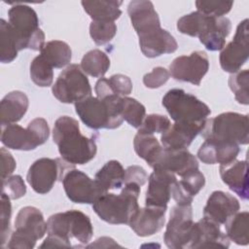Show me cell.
Wrapping results in <instances>:
<instances>
[{
    "instance_id": "21",
    "label": "cell",
    "mask_w": 249,
    "mask_h": 249,
    "mask_svg": "<svg viewBox=\"0 0 249 249\" xmlns=\"http://www.w3.org/2000/svg\"><path fill=\"white\" fill-rule=\"evenodd\" d=\"M239 208V202L233 196L223 191H215L207 199L203 217L218 225H223L231 216L238 212Z\"/></svg>"
},
{
    "instance_id": "35",
    "label": "cell",
    "mask_w": 249,
    "mask_h": 249,
    "mask_svg": "<svg viewBox=\"0 0 249 249\" xmlns=\"http://www.w3.org/2000/svg\"><path fill=\"white\" fill-rule=\"evenodd\" d=\"M0 60L2 63H10L18 56V47L16 34L9 21L0 19Z\"/></svg>"
},
{
    "instance_id": "33",
    "label": "cell",
    "mask_w": 249,
    "mask_h": 249,
    "mask_svg": "<svg viewBox=\"0 0 249 249\" xmlns=\"http://www.w3.org/2000/svg\"><path fill=\"white\" fill-rule=\"evenodd\" d=\"M248 218L247 211L236 212L231 216L225 223L227 236L238 245H247L248 238Z\"/></svg>"
},
{
    "instance_id": "10",
    "label": "cell",
    "mask_w": 249,
    "mask_h": 249,
    "mask_svg": "<svg viewBox=\"0 0 249 249\" xmlns=\"http://www.w3.org/2000/svg\"><path fill=\"white\" fill-rule=\"evenodd\" d=\"M53 96L62 103H76L91 95L88 77L78 64L68 65L52 88Z\"/></svg>"
},
{
    "instance_id": "25",
    "label": "cell",
    "mask_w": 249,
    "mask_h": 249,
    "mask_svg": "<svg viewBox=\"0 0 249 249\" xmlns=\"http://www.w3.org/2000/svg\"><path fill=\"white\" fill-rule=\"evenodd\" d=\"M139 46L143 54L150 58L164 53H172L178 48V44L174 37L162 28L139 37Z\"/></svg>"
},
{
    "instance_id": "3",
    "label": "cell",
    "mask_w": 249,
    "mask_h": 249,
    "mask_svg": "<svg viewBox=\"0 0 249 249\" xmlns=\"http://www.w3.org/2000/svg\"><path fill=\"white\" fill-rule=\"evenodd\" d=\"M122 97L112 95L100 99L90 95L75 103L76 113L82 122L90 128H117L124 121L121 115Z\"/></svg>"
},
{
    "instance_id": "49",
    "label": "cell",
    "mask_w": 249,
    "mask_h": 249,
    "mask_svg": "<svg viewBox=\"0 0 249 249\" xmlns=\"http://www.w3.org/2000/svg\"><path fill=\"white\" fill-rule=\"evenodd\" d=\"M53 247H71V242L63 239L60 236L48 234V237L40 245V248H53Z\"/></svg>"
},
{
    "instance_id": "27",
    "label": "cell",
    "mask_w": 249,
    "mask_h": 249,
    "mask_svg": "<svg viewBox=\"0 0 249 249\" xmlns=\"http://www.w3.org/2000/svg\"><path fill=\"white\" fill-rule=\"evenodd\" d=\"M29 105L27 95L19 90L9 92L1 101L0 118L2 126L16 124L25 115Z\"/></svg>"
},
{
    "instance_id": "26",
    "label": "cell",
    "mask_w": 249,
    "mask_h": 249,
    "mask_svg": "<svg viewBox=\"0 0 249 249\" xmlns=\"http://www.w3.org/2000/svg\"><path fill=\"white\" fill-rule=\"evenodd\" d=\"M205 185L204 175L198 170L189 172L175 181L171 188V196L178 205L192 204L193 198Z\"/></svg>"
},
{
    "instance_id": "44",
    "label": "cell",
    "mask_w": 249,
    "mask_h": 249,
    "mask_svg": "<svg viewBox=\"0 0 249 249\" xmlns=\"http://www.w3.org/2000/svg\"><path fill=\"white\" fill-rule=\"evenodd\" d=\"M10 197L2 193L1 195V246L8 241L10 234V221L12 215V206Z\"/></svg>"
},
{
    "instance_id": "46",
    "label": "cell",
    "mask_w": 249,
    "mask_h": 249,
    "mask_svg": "<svg viewBox=\"0 0 249 249\" xmlns=\"http://www.w3.org/2000/svg\"><path fill=\"white\" fill-rule=\"evenodd\" d=\"M108 80L114 92L117 95L126 96L132 90V82L125 75L115 74V75H112Z\"/></svg>"
},
{
    "instance_id": "7",
    "label": "cell",
    "mask_w": 249,
    "mask_h": 249,
    "mask_svg": "<svg viewBox=\"0 0 249 249\" xmlns=\"http://www.w3.org/2000/svg\"><path fill=\"white\" fill-rule=\"evenodd\" d=\"M47 232L60 236L69 242L73 237L87 245L92 237L93 228L88 215L73 209L52 215L47 221Z\"/></svg>"
},
{
    "instance_id": "16",
    "label": "cell",
    "mask_w": 249,
    "mask_h": 249,
    "mask_svg": "<svg viewBox=\"0 0 249 249\" xmlns=\"http://www.w3.org/2000/svg\"><path fill=\"white\" fill-rule=\"evenodd\" d=\"M151 167L166 170L182 177L191 171L198 169V162L196 158L187 149L162 148Z\"/></svg>"
},
{
    "instance_id": "50",
    "label": "cell",
    "mask_w": 249,
    "mask_h": 249,
    "mask_svg": "<svg viewBox=\"0 0 249 249\" xmlns=\"http://www.w3.org/2000/svg\"><path fill=\"white\" fill-rule=\"evenodd\" d=\"M118 246H120V245L118 243H116L114 239H112L110 237H107V236L100 237V238L96 239L94 243L87 245V247H104V248H107V247H118Z\"/></svg>"
},
{
    "instance_id": "42",
    "label": "cell",
    "mask_w": 249,
    "mask_h": 249,
    "mask_svg": "<svg viewBox=\"0 0 249 249\" xmlns=\"http://www.w3.org/2000/svg\"><path fill=\"white\" fill-rule=\"evenodd\" d=\"M233 5L232 1H196L197 12L208 17H223L228 14Z\"/></svg>"
},
{
    "instance_id": "36",
    "label": "cell",
    "mask_w": 249,
    "mask_h": 249,
    "mask_svg": "<svg viewBox=\"0 0 249 249\" xmlns=\"http://www.w3.org/2000/svg\"><path fill=\"white\" fill-rule=\"evenodd\" d=\"M121 115L123 120L127 122L131 126L138 128L145 119L146 109L136 99L123 96L121 100Z\"/></svg>"
},
{
    "instance_id": "22",
    "label": "cell",
    "mask_w": 249,
    "mask_h": 249,
    "mask_svg": "<svg viewBox=\"0 0 249 249\" xmlns=\"http://www.w3.org/2000/svg\"><path fill=\"white\" fill-rule=\"evenodd\" d=\"M205 123L189 124L175 122L160 136L162 147L165 149H187L193 140L202 130Z\"/></svg>"
},
{
    "instance_id": "48",
    "label": "cell",
    "mask_w": 249,
    "mask_h": 249,
    "mask_svg": "<svg viewBox=\"0 0 249 249\" xmlns=\"http://www.w3.org/2000/svg\"><path fill=\"white\" fill-rule=\"evenodd\" d=\"M1 162H2L1 178H2V180H4L12 175V173L16 169L17 163H16V160L13 158L12 154L5 148H1Z\"/></svg>"
},
{
    "instance_id": "19",
    "label": "cell",
    "mask_w": 249,
    "mask_h": 249,
    "mask_svg": "<svg viewBox=\"0 0 249 249\" xmlns=\"http://www.w3.org/2000/svg\"><path fill=\"white\" fill-rule=\"evenodd\" d=\"M230 239L221 230L220 225L206 218L194 223L193 235L189 248L222 247L228 248Z\"/></svg>"
},
{
    "instance_id": "38",
    "label": "cell",
    "mask_w": 249,
    "mask_h": 249,
    "mask_svg": "<svg viewBox=\"0 0 249 249\" xmlns=\"http://www.w3.org/2000/svg\"><path fill=\"white\" fill-rule=\"evenodd\" d=\"M229 86L231 91L234 93L236 101L240 104L248 105L249 95H248V87H249V72L247 69L240 70L235 73H232L229 79Z\"/></svg>"
},
{
    "instance_id": "41",
    "label": "cell",
    "mask_w": 249,
    "mask_h": 249,
    "mask_svg": "<svg viewBox=\"0 0 249 249\" xmlns=\"http://www.w3.org/2000/svg\"><path fill=\"white\" fill-rule=\"evenodd\" d=\"M171 125L167 117L159 114H150L143 120L141 125L138 127V132L154 134L163 133Z\"/></svg>"
},
{
    "instance_id": "39",
    "label": "cell",
    "mask_w": 249,
    "mask_h": 249,
    "mask_svg": "<svg viewBox=\"0 0 249 249\" xmlns=\"http://www.w3.org/2000/svg\"><path fill=\"white\" fill-rule=\"evenodd\" d=\"M117 33V25L114 21L92 20L89 24V35L96 45H104L110 42Z\"/></svg>"
},
{
    "instance_id": "47",
    "label": "cell",
    "mask_w": 249,
    "mask_h": 249,
    "mask_svg": "<svg viewBox=\"0 0 249 249\" xmlns=\"http://www.w3.org/2000/svg\"><path fill=\"white\" fill-rule=\"evenodd\" d=\"M148 180L145 169L139 165H130L124 171V184L134 183L143 186Z\"/></svg>"
},
{
    "instance_id": "13",
    "label": "cell",
    "mask_w": 249,
    "mask_h": 249,
    "mask_svg": "<svg viewBox=\"0 0 249 249\" xmlns=\"http://www.w3.org/2000/svg\"><path fill=\"white\" fill-rule=\"evenodd\" d=\"M208 69V56L202 51L178 56L169 65V73L175 80L188 82L195 86L200 84Z\"/></svg>"
},
{
    "instance_id": "17",
    "label": "cell",
    "mask_w": 249,
    "mask_h": 249,
    "mask_svg": "<svg viewBox=\"0 0 249 249\" xmlns=\"http://www.w3.org/2000/svg\"><path fill=\"white\" fill-rule=\"evenodd\" d=\"M131 24L138 37L160 29V21L154 4L147 0H133L127 6Z\"/></svg>"
},
{
    "instance_id": "28",
    "label": "cell",
    "mask_w": 249,
    "mask_h": 249,
    "mask_svg": "<svg viewBox=\"0 0 249 249\" xmlns=\"http://www.w3.org/2000/svg\"><path fill=\"white\" fill-rule=\"evenodd\" d=\"M231 30V22L226 17H211L205 31L198 37L200 43L209 51H220L225 47L226 38Z\"/></svg>"
},
{
    "instance_id": "1",
    "label": "cell",
    "mask_w": 249,
    "mask_h": 249,
    "mask_svg": "<svg viewBox=\"0 0 249 249\" xmlns=\"http://www.w3.org/2000/svg\"><path fill=\"white\" fill-rule=\"evenodd\" d=\"M53 139L61 158L73 165L90 161L97 152L94 139L84 136L78 121L68 116L59 117L55 121Z\"/></svg>"
},
{
    "instance_id": "43",
    "label": "cell",
    "mask_w": 249,
    "mask_h": 249,
    "mask_svg": "<svg viewBox=\"0 0 249 249\" xmlns=\"http://www.w3.org/2000/svg\"><path fill=\"white\" fill-rule=\"evenodd\" d=\"M2 193L11 199L22 197L26 193V187L23 179L19 175H11L2 180Z\"/></svg>"
},
{
    "instance_id": "37",
    "label": "cell",
    "mask_w": 249,
    "mask_h": 249,
    "mask_svg": "<svg viewBox=\"0 0 249 249\" xmlns=\"http://www.w3.org/2000/svg\"><path fill=\"white\" fill-rule=\"evenodd\" d=\"M53 66L40 53L30 64V77L34 84L39 87H50L53 81Z\"/></svg>"
},
{
    "instance_id": "23",
    "label": "cell",
    "mask_w": 249,
    "mask_h": 249,
    "mask_svg": "<svg viewBox=\"0 0 249 249\" xmlns=\"http://www.w3.org/2000/svg\"><path fill=\"white\" fill-rule=\"evenodd\" d=\"M220 176L223 182L239 197L246 200L248 190V165L246 160H233L231 163L220 165Z\"/></svg>"
},
{
    "instance_id": "5",
    "label": "cell",
    "mask_w": 249,
    "mask_h": 249,
    "mask_svg": "<svg viewBox=\"0 0 249 249\" xmlns=\"http://www.w3.org/2000/svg\"><path fill=\"white\" fill-rule=\"evenodd\" d=\"M8 17L18 40V51L29 49L41 52L46 44L45 34L39 27L36 12L27 5L17 4L10 8Z\"/></svg>"
},
{
    "instance_id": "9",
    "label": "cell",
    "mask_w": 249,
    "mask_h": 249,
    "mask_svg": "<svg viewBox=\"0 0 249 249\" xmlns=\"http://www.w3.org/2000/svg\"><path fill=\"white\" fill-rule=\"evenodd\" d=\"M49 136L50 128L47 121L43 118H36L28 124L26 128L16 124L3 126L1 142L13 150L30 151L43 145Z\"/></svg>"
},
{
    "instance_id": "6",
    "label": "cell",
    "mask_w": 249,
    "mask_h": 249,
    "mask_svg": "<svg viewBox=\"0 0 249 249\" xmlns=\"http://www.w3.org/2000/svg\"><path fill=\"white\" fill-rule=\"evenodd\" d=\"M162 105L171 119L177 123H205L211 113L204 102L180 89L168 90L162 97Z\"/></svg>"
},
{
    "instance_id": "11",
    "label": "cell",
    "mask_w": 249,
    "mask_h": 249,
    "mask_svg": "<svg viewBox=\"0 0 249 249\" xmlns=\"http://www.w3.org/2000/svg\"><path fill=\"white\" fill-rule=\"evenodd\" d=\"M71 163L61 159L41 158L35 160L28 169L26 180L31 188L38 194L49 193L57 179L62 181L65 173L74 168Z\"/></svg>"
},
{
    "instance_id": "40",
    "label": "cell",
    "mask_w": 249,
    "mask_h": 249,
    "mask_svg": "<svg viewBox=\"0 0 249 249\" xmlns=\"http://www.w3.org/2000/svg\"><path fill=\"white\" fill-rule=\"evenodd\" d=\"M206 16L199 12H192L183 16L177 21V29L186 35L192 37H198L201 26Z\"/></svg>"
},
{
    "instance_id": "45",
    "label": "cell",
    "mask_w": 249,
    "mask_h": 249,
    "mask_svg": "<svg viewBox=\"0 0 249 249\" xmlns=\"http://www.w3.org/2000/svg\"><path fill=\"white\" fill-rule=\"evenodd\" d=\"M170 77L168 70L161 66L155 67L150 73H147L143 77L144 85L149 89H158L164 85Z\"/></svg>"
},
{
    "instance_id": "12",
    "label": "cell",
    "mask_w": 249,
    "mask_h": 249,
    "mask_svg": "<svg viewBox=\"0 0 249 249\" xmlns=\"http://www.w3.org/2000/svg\"><path fill=\"white\" fill-rule=\"evenodd\" d=\"M194 229L192 204L175 205L170 211V218L163 234V241L168 248H189Z\"/></svg>"
},
{
    "instance_id": "30",
    "label": "cell",
    "mask_w": 249,
    "mask_h": 249,
    "mask_svg": "<svg viewBox=\"0 0 249 249\" xmlns=\"http://www.w3.org/2000/svg\"><path fill=\"white\" fill-rule=\"evenodd\" d=\"M85 12L96 21H115L122 15L120 6L122 1L113 0H93L82 1Z\"/></svg>"
},
{
    "instance_id": "32",
    "label": "cell",
    "mask_w": 249,
    "mask_h": 249,
    "mask_svg": "<svg viewBox=\"0 0 249 249\" xmlns=\"http://www.w3.org/2000/svg\"><path fill=\"white\" fill-rule=\"evenodd\" d=\"M133 146L138 157L143 159L150 166L155 162L163 148L154 134L141 132H137L135 135Z\"/></svg>"
},
{
    "instance_id": "14",
    "label": "cell",
    "mask_w": 249,
    "mask_h": 249,
    "mask_svg": "<svg viewBox=\"0 0 249 249\" xmlns=\"http://www.w3.org/2000/svg\"><path fill=\"white\" fill-rule=\"evenodd\" d=\"M248 19L245 18L237 25L234 37L220 53V65L229 73L239 71L241 66L248 59Z\"/></svg>"
},
{
    "instance_id": "29",
    "label": "cell",
    "mask_w": 249,
    "mask_h": 249,
    "mask_svg": "<svg viewBox=\"0 0 249 249\" xmlns=\"http://www.w3.org/2000/svg\"><path fill=\"white\" fill-rule=\"evenodd\" d=\"M124 169L118 160H109L95 174L94 181L102 195L110 190L122 189L124 185Z\"/></svg>"
},
{
    "instance_id": "34",
    "label": "cell",
    "mask_w": 249,
    "mask_h": 249,
    "mask_svg": "<svg viewBox=\"0 0 249 249\" xmlns=\"http://www.w3.org/2000/svg\"><path fill=\"white\" fill-rule=\"evenodd\" d=\"M109 67L110 59L108 55L97 49L88 52L81 61V69L83 72L94 78L104 76Z\"/></svg>"
},
{
    "instance_id": "15",
    "label": "cell",
    "mask_w": 249,
    "mask_h": 249,
    "mask_svg": "<svg viewBox=\"0 0 249 249\" xmlns=\"http://www.w3.org/2000/svg\"><path fill=\"white\" fill-rule=\"evenodd\" d=\"M61 182L67 197L75 203L92 204L102 195L95 181L76 168L68 170Z\"/></svg>"
},
{
    "instance_id": "20",
    "label": "cell",
    "mask_w": 249,
    "mask_h": 249,
    "mask_svg": "<svg viewBox=\"0 0 249 249\" xmlns=\"http://www.w3.org/2000/svg\"><path fill=\"white\" fill-rule=\"evenodd\" d=\"M166 208L146 206L140 208L130 219L128 225L138 236H150L159 232L165 223Z\"/></svg>"
},
{
    "instance_id": "18",
    "label": "cell",
    "mask_w": 249,
    "mask_h": 249,
    "mask_svg": "<svg viewBox=\"0 0 249 249\" xmlns=\"http://www.w3.org/2000/svg\"><path fill=\"white\" fill-rule=\"evenodd\" d=\"M145 205L166 208L171 197V188L175 183V174L161 169H154L148 178Z\"/></svg>"
},
{
    "instance_id": "31",
    "label": "cell",
    "mask_w": 249,
    "mask_h": 249,
    "mask_svg": "<svg viewBox=\"0 0 249 249\" xmlns=\"http://www.w3.org/2000/svg\"><path fill=\"white\" fill-rule=\"evenodd\" d=\"M41 54L53 68H62L68 65L72 58L69 45L59 40L47 42L41 50Z\"/></svg>"
},
{
    "instance_id": "2",
    "label": "cell",
    "mask_w": 249,
    "mask_h": 249,
    "mask_svg": "<svg viewBox=\"0 0 249 249\" xmlns=\"http://www.w3.org/2000/svg\"><path fill=\"white\" fill-rule=\"evenodd\" d=\"M140 186L134 183L124 184L120 194L105 193L92 203V208L98 217L113 225L129 223L139 209L138 197Z\"/></svg>"
},
{
    "instance_id": "24",
    "label": "cell",
    "mask_w": 249,
    "mask_h": 249,
    "mask_svg": "<svg viewBox=\"0 0 249 249\" xmlns=\"http://www.w3.org/2000/svg\"><path fill=\"white\" fill-rule=\"evenodd\" d=\"M239 153V145L205 140L197 151V158L206 164L231 163L236 160Z\"/></svg>"
},
{
    "instance_id": "8",
    "label": "cell",
    "mask_w": 249,
    "mask_h": 249,
    "mask_svg": "<svg viewBox=\"0 0 249 249\" xmlns=\"http://www.w3.org/2000/svg\"><path fill=\"white\" fill-rule=\"evenodd\" d=\"M16 231L12 233L8 248L31 249L38 239L47 231V223L42 212L33 206L22 207L17 214L15 221Z\"/></svg>"
},
{
    "instance_id": "4",
    "label": "cell",
    "mask_w": 249,
    "mask_h": 249,
    "mask_svg": "<svg viewBox=\"0 0 249 249\" xmlns=\"http://www.w3.org/2000/svg\"><path fill=\"white\" fill-rule=\"evenodd\" d=\"M248 124L247 115L226 112L206 120L200 133L205 140L247 145L249 142Z\"/></svg>"
}]
</instances>
